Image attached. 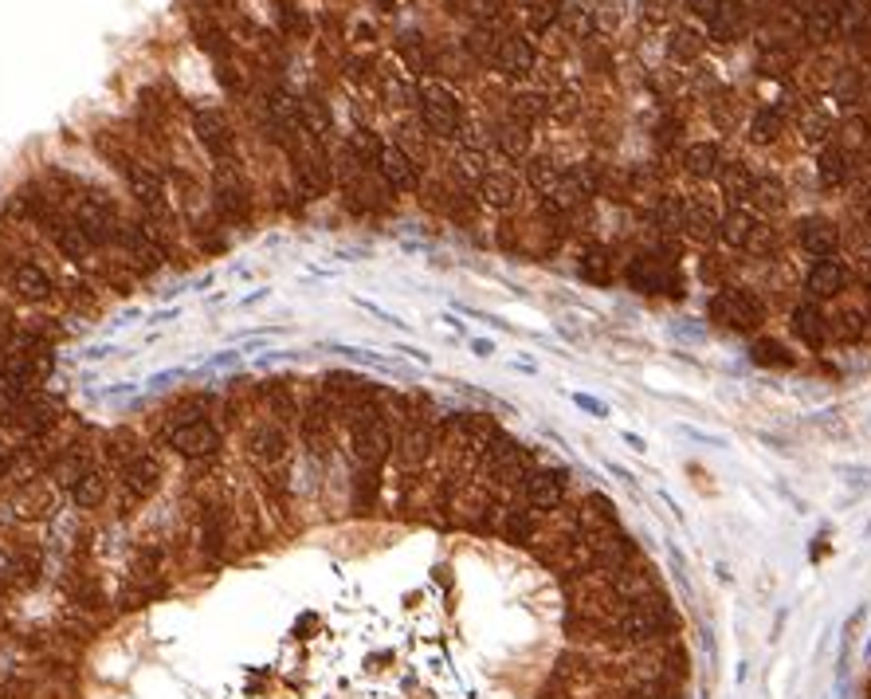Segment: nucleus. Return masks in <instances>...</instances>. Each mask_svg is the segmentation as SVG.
I'll list each match as a JSON object with an SVG mask.
<instances>
[{
	"instance_id": "54",
	"label": "nucleus",
	"mask_w": 871,
	"mask_h": 699,
	"mask_svg": "<svg viewBox=\"0 0 871 699\" xmlns=\"http://www.w3.org/2000/svg\"><path fill=\"white\" fill-rule=\"evenodd\" d=\"M770 248H773V233L765 225H758L754 236H750V244H746V252H750V256H765Z\"/></svg>"
},
{
	"instance_id": "44",
	"label": "nucleus",
	"mask_w": 871,
	"mask_h": 699,
	"mask_svg": "<svg viewBox=\"0 0 871 699\" xmlns=\"http://www.w3.org/2000/svg\"><path fill=\"white\" fill-rule=\"evenodd\" d=\"M750 358H754V366H765V370H789L793 366V354H789L781 342L773 338H758L754 346H750Z\"/></svg>"
},
{
	"instance_id": "16",
	"label": "nucleus",
	"mask_w": 871,
	"mask_h": 699,
	"mask_svg": "<svg viewBox=\"0 0 871 699\" xmlns=\"http://www.w3.org/2000/svg\"><path fill=\"white\" fill-rule=\"evenodd\" d=\"M475 197H479V205L498 208V213H511V208L518 205L515 174H506V169H487V177L475 185Z\"/></svg>"
},
{
	"instance_id": "45",
	"label": "nucleus",
	"mask_w": 871,
	"mask_h": 699,
	"mask_svg": "<svg viewBox=\"0 0 871 699\" xmlns=\"http://www.w3.org/2000/svg\"><path fill=\"white\" fill-rule=\"evenodd\" d=\"M452 169H456V177L464 185H479L483 177H487V154L483 150H459L456 161H452Z\"/></svg>"
},
{
	"instance_id": "18",
	"label": "nucleus",
	"mask_w": 871,
	"mask_h": 699,
	"mask_svg": "<svg viewBox=\"0 0 871 699\" xmlns=\"http://www.w3.org/2000/svg\"><path fill=\"white\" fill-rule=\"evenodd\" d=\"M754 185H758V174L746 166V161H722L719 189H722V197L731 200V208H746L750 197H754Z\"/></svg>"
},
{
	"instance_id": "2",
	"label": "nucleus",
	"mask_w": 871,
	"mask_h": 699,
	"mask_svg": "<svg viewBox=\"0 0 871 699\" xmlns=\"http://www.w3.org/2000/svg\"><path fill=\"white\" fill-rule=\"evenodd\" d=\"M416 118L424 122V130L432 138H441V142H456L459 138V126H464V102L459 95L452 91L448 83L441 79H428V83L416 87Z\"/></svg>"
},
{
	"instance_id": "55",
	"label": "nucleus",
	"mask_w": 871,
	"mask_h": 699,
	"mask_svg": "<svg viewBox=\"0 0 871 699\" xmlns=\"http://www.w3.org/2000/svg\"><path fill=\"white\" fill-rule=\"evenodd\" d=\"M683 4H687V12H691V17H699V20H711L714 12H719L722 4H726V0H683Z\"/></svg>"
},
{
	"instance_id": "13",
	"label": "nucleus",
	"mask_w": 871,
	"mask_h": 699,
	"mask_svg": "<svg viewBox=\"0 0 871 699\" xmlns=\"http://www.w3.org/2000/svg\"><path fill=\"white\" fill-rule=\"evenodd\" d=\"M848 279H852V272H848L844 259H837V256L816 259V264L809 267V275H805V292L813 295V303L837 299V295L848 292Z\"/></svg>"
},
{
	"instance_id": "47",
	"label": "nucleus",
	"mask_w": 871,
	"mask_h": 699,
	"mask_svg": "<svg viewBox=\"0 0 871 699\" xmlns=\"http://www.w3.org/2000/svg\"><path fill=\"white\" fill-rule=\"evenodd\" d=\"M711 118H714V126H722V130H734L739 126V102H734V95L722 87L719 95H711Z\"/></svg>"
},
{
	"instance_id": "1",
	"label": "nucleus",
	"mask_w": 871,
	"mask_h": 699,
	"mask_svg": "<svg viewBox=\"0 0 871 699\" xmlns=\"http://www.w3.org/2000/svg\"><path fill=\"white\" fill-rule=\"evenodd\" d=\"M672 624H675V613H672V606H667V598L647 593V598L632 601V606H624L621 613H616V621L608 624V633H616L621 644H647V641H656V637H664Z\"/></svg>"
},
{
	"instance_id": "49",
	"label": "nucleus",
	"mask_w": 871,
	"mask_h": 699,
	"mask_svg": "<svg viewBox=\"0 0 871 699\" xmlns=\"http://www.w3.org/2000/svg\"><path fill=\"white\" fill-rule=\"evenodd\" d=\"M683 76H687V87L695 95H706V99H711V95L722 91V83L711 76V67H706V71H703V67H699V71H683Z\"/></svg>"
},
{
	"instance_id": "3",
	"label": "nucleus",
	"mask_w": 871,
	"mask_h": 699,
	"mask_svg": "<svg viewBox=\"0 0 871 699\" xmlns=\"http://www.w3.org/2000/svg\"><path fill=\"white\" fill-rule=\"evenodd\" d=\"M166 441L174 444L181 456L189 460H208L220 452V429L212 425L205 416V408H200V401H192V405L177 408L174 416H169V425H166Z\"/></svg>"
},
{
	"instance_id": "52",
	"label": "nucleus",
	"mask_w": 871,
	"mask_h": 699,
	"mask_svg": "<svg viewBox=\"0 0 871 699\" xmlns=\"http://www.w3.org/2000/svg\"><path fill=\"white\" fill-rule=\"evenodd\" d=\"M672 4L675 0H640V17L652 20V24H664L672 17Z\"/></svg>"
},
{
	"instance_id": "50",
	"label": "nucleus",
	"mask_w": 871,
	"mask_h": 699,
	"mask_svg": "<svg viewBox=\"0 0 871 699\" xmlns=\"http://www.w3.org/2000/svg\"><path fill=\"white\" fill-rule=\"evenodd\" d=\"M739 4L750 17V24H762V20H770L781 9V0H739Z\"/></svg>"
},
{
	"instance_id": "48",
	"label": "nucleus",
	"mask_w": 871,
	"mask_h": 699,
	"mask_svg": "<svg viewBox=\"0 0 871 699\" xmlns=\"http://www.w3.org/2000/svg\"><path fill=\"white\" fill-rule=\"evenodd\" d=\"M459 12H467L475 24H491V20H498L506 12V0H464Z\"/></svg>"
},
{
	"instance_id": "37",
	"label": "nucleus",
	"mask_w": 871,
	"mask_h": 699,
	"mask_svg": "<svg viewBox=\"0 0 871 699\" xmlns=\"http://www.w3.org/2000/svg\"><path fill=\"white\" fill-rule=\"evenodd\" d=\"M750 205H754L758 213H765V217H778L781 208L789 205V193H785V185H781V177H773V174L770 177H758Z\"/></svg>"
},
{
	"instance_id": "30",
	"label": "nucleus",
	"mask_w": 871,
	"mask_h": 699,
	"mask_svg": "<svg viewBox=\"0 0 871 699\" xmlns=\"http://www.w3.org/2000/svg\"><path fill=\"white\" fill-rule=\"evenodd\" d=\"M683 169H687L691 177H699V181H711V177H719L722 169V150L719 142H695L683 150Z\"/></svg>"
},
{
	"instance_id": "60",
	"label": "nucleus",
	"mask_w": 871,
	"mask_h": 699,
	"mask_svg": "<svg viewBox=\"0 0 871 699\" xmlns=\"http://www.w3.org/2000/svg\"><path fill=\"white\" fill-rule=\"evenodd\" d=\"M863 228H868V236H871V205H868V217H863Z\"/></svg>"
},
{
	"instance_id": "5",
	"label": "nucleus",
	"mask_w": 871,
	"mask_h": 699,
	"mask_svg": "<svg viewBox=\"0 0 871 699\" xmlns=\"http://www.w3.org/2000/svg\"><path fill=\"white\" fill-rule=\"evenodd\" d=\"M711 318L739 334H750L765 323V303L750 287H726L711 299Z\"/></svg>"
},
{
	"instance_id": "11",
	"label": "nucleus",
	"mask_w": 871,
	"mask_h": 699,
	"mask_svg": "<svg viewBox=\"0 0 871 699\" xmlns=\"http://www.w3.org/2000/svg\"><path fill=\"white\" fill-rule=\"evenodd\" d=\"M393 449H397L405 467H420L432 456V449H436V429H432L428 416H408L405 429H400V441Z\"/></svg>"
},
{
	"instance_id": "19",
	"label": "nucleus",
	"mask_w": 871,
	"mask_h": 699,
	"mask_svg": "<svg viewBox=\"0 0 871 699\" xmlns=\"http://www.w3.org/2000/svg\"><path fill=\"white\" fill-rule=\"evenodd\" d=\"M852 158L855 154H848L837 142L821 146V154H816V181H821V189H844L848 177H852Z\"/></svg>"
},
{
	"instance_id": "34",
	"label": "nucleus",
	"mask_w": 871,
	"mask_h": 699,
	"mask_svg": "<svg viewBox=\"0 0 871 699\" xmlns=\"http://www.w3.org/2000/svg\"><path fill=\"white\" fill-rule=\"evenodd\" d=\"M796 130H801V138H805L809 146H829L832 134H837V126H832L829 110L809 107L805 115H796Z\"/></svg>"
},
{
	"instance_id": "38",
	"label": "nucleus",
	"mask_w": 871,
	"mask_h": 699,
	"mask_svg": "<svg viewBox=\"0 0 871 699\" xmlns=\"http://www.w3.org/2000/svg\"><path fill=\"white\" fill-rule=\"evenodd\" d=\"M550 95L546 91H515L511 95V118L515 122H526V126H534L538 118H546L550 115Z\"/></svg>"
},
{
	"instance_id": "40",
	"label": "nucleus",
	"mask_w": 871,
	"mask_h": 699,
	"mask_svg": "<svg viewBox=\"0 0 871 699\" xmlns=\"http://www.w3.org/2000/svg\"><path fill=\"white\" fill-rule=\"evenodd\" d=\"M837 146H844L848 154H863V146L871 142V122L863 115H848L844 122L837 126Z\"/></svg>"
},
{
	"instance_id": "29",
	"label": "nucleus",
	"mask_w": 871,
	"mask_h": 699,
	"mask_svg": "<svg viewBox=\"0 0 871 699\" xmlns=\"http://www.w3.org/2000/svg\"><path fill=\"white\" fill-rule=\"evenodd\" d=\"M397 56L405 59L413 76H436V51L428 48V40H424V36L405 32L397 40Z\"/></svg>"
},
{
	"instance_id": "10",
	"label": "nucleus",
	"mask_w": 871,
	"mask_h": 699,
	"mask_svg": "<svg viewBox=\"0 0 871 699\" xmlns=\"http://www.w3.org/2000/svg\"><path fill=\"white\" fill-rule=\"evenodd\" d=\"M719 220H722V205L711 193H691L683 197V228H687L695 240H719Z\"/></svg>"
},
{
	"instance_id": "27",
	"label": "nucleus",
	"mask_w": 871,
	"mask_h": 699,
	"mask_svg": "<svg viewBox=\"0 0 871 699\" xmlns=\"http://www.w3.org/2000/svg\"><path fill=\"white\" fill-rule=\"evenodd\" d=\"M863 95H868V76H863L860 67H840L837 79H832V99H837L848 115H855Z\"/></svg>"
},
{
	"instance_id": "24",
	"label": "nucleus",
	"mask_w": 871,
	"mask_h": 699,
	"mask_svg": "<svg viewBox=\"0 0 871 699\" xmlns=\"http://www.w3.org/2000/svg\"><path fill=\"white\" fill-rule=\"evenodd\" d=\"M503 24L498 20H491V24H472V32H467L464 40V51L475 59V63H491L495 67V56H498V43H503Z\"/></svg>"
},
{
	"instance_id": "58",
	"label": "nucleus",
	"mask_w": 871,
	"mask_h": 699,
	"mask_svg": "<svg viewBox=\"0 0 871 699\" xmlns=\"http://www.w3.org/2000/svg\"><path fill=\"white\" fill-rule=\"evenodd\" d=\"M624 441H628V444H632V449H636V452H644V441H640V436H632V433H624Z\"/></svg>"
},
{
	"instance_id": "8",
	"label": "nucleus",
	"mask_w": 871,
	"mask_h": 699,
	"mask_svg": "<svg viewBox=\"0 0 871 699\" xmlns=\"http://www.w3.org/2000/svg\"><path fill=\"white\" fill-rule=\"evenodd\" d=\"M523 500L531 511H557L565 500V472L557 467H534L531 475L523 480Z\"/></svg>"
},
{
	"instance_id": "23",
	"label": "nucleus",
	"mask_w": 871,
	"mask_h": 699,
	"mask_svg": "<svg viewBox=\"0 0 871 699\" xmlns=\"http://www.w3.org/2000/svg\"><path fill=\"white\" fill-rule=\"evenodd\" d=\"M796 56H801V48H793V43H762V51H758V76L789 79L796 71Z\"/></svg>"
},
{
	"instance_id": "4",
	"label": "nucleus",
	"mask_w": 871,
	"mask_h": 699,
	"mask_svg": "<svg viewBox=\"0 0 871 699\" xmlns=\"http://www.w3.org/2000/svg\"><path fill=\"white\" fill-rule=\"evenodd\" d=\"M212 205L216 217L228 220V225H248L251 220V193L240 161H225V166L212 169Z\"/></svg>"
},
{
	"instance_id": "17",
	"label": "nucleus",
	"mask_w": 871,
	"mask_h": 699,
	"mask_svg": "<svg viewBox=\"0 0 871 699\" xmlns=\"http://www.w3.org/2000/svg\"><path fill=\"white\" fill-rule=\"evenodd\" d=\"M801 32H805V40L813 43V48H829V43L844 32V28H840V9L832 0H821L816 9H809L805 17H801Z\"/></svg>"
},
{
	"instance_id": "32",
	"label": "nucleus",
	"mask_w": 871,
	"mask_h": 699,
	"mask_svg": "<svg viewBox=\"0 0 871 699\" xmlns=\"http://www.w3.org/2000/svg\"><path fill=\"white\" fill-rule=\"evenodd\" d=\"M393 146H400V150L408 154V158L420 166L424 158H428V130H424V122L416 115L400 118L397 122V138H393Z\"/></svg>"
},
{
	"instance_id": "33",
	"label": "nucleus",
	"mask_w": 871,
	"mask_h": 699,
	"mask_svg": "<svg viewBox=\"0 0 871 699\" xmlns=\"http://www.w3.org/2000/svg\"><path fill=\"white\" fill-rule=\"evenodd\" d=\"M498 531H503V539H511V542H531L534 534H538V511H531L526 503L523 508H503Z\"/></svg>"
},
{
	"instance_id": "6",
	"label": "nucleus",
	"mask_w": 871,
	"mask_h": 699,
	"mask_svg": "<svg viewBox=\"0 0 871 699\" xmlns=\"http://www.w3.org/2000/svg\"><path fill=\"white\" fill-rule=\"evenodd\" d=\"M192 134H197L200 150L212 158V166H225V161H240L236 158V134L228 122L225 110L216 107H197L192 110Z\"/></svg>"
},
{
	"instance_id": "41",
	"label": "nucleus",
	"mask_w": 871,
	"mask_h": 699,
	"mask_svg": "<svg viewBox=\"0 0 871 699\" xmlns=\"http://www.w3.org/2000/svg\"><path fill=\"white\" fill-rule=\"evenodd\" d=\"M557 177H562V166H557L550 154H538V158L526 161V181H531V189L542 193V197H550V193H554Z\"/></svg>"
},
{
	"instance_id": "46",
	"label": "nucleus",
	"mask_w": 871,
	"mask_h": 699,
	"mask_svg": "<svg viewBox=\"0 0 871 699\" xmlns=\"http://www.w3.org/2000/svg\"><path fill=\"white\" fill-rule=\"evenodd\" d=\"M557 12H562L557 0H526V24H531V32L546 36L557 24Z\"/></svg>"
},
{
	"instance_id": "25",
	"label": "nucleus",
	"mask_w": 871,
	"mask_h": 699,
	"mask_svg": "<svg viewBox=\"0 0 871 699\" xmlns=\"http://www.w3.org/2000/svg\"><path fill=\"white\" fill-rule=\"evenodd\" d=\"M754 228H758V217L750 208H731V213H722V220H719V240L726 244V248L746 252Z\"/></svg>"
},
{
	"instance_id": "53",
	"label": "nucleus",
	"mask_w": 871,
	"mask_h": 699,
	"mask_svg": "<svg viewBox=\"0 0 871 699\" xmlns=\"http://www.w3.org/2000/svg\"><path fill=\"white\" fill-rule=\"evenodd\" d=\"M699 275H703V279H706L711 287H722V279H726V267H722L719 256H706L703 267H699Z\"/></svg>"
},
{
	"instance_id": "26",
	"label": "nucleus",
	"mask_w": 871,
	"mask_h": 699,
	"mask_svg": "<svg viewBox=\"0 0 871 699\" xmlns=\"http://www.w3.org/2000/svg\"><path fill=\"white\" fill-rule=\"evenodd\" d=\"M251 460H256L259 467H275V464H283V456H287V436H283V429H275V425H264V429H256L251 433Z\"/></svg>"
},
{
	"instance_id": "43",
	"label": "nucleus",
	"mask_w": 871,
	"mask_h": 699,
	"mask_svg": "<svg viewBox=\"0 0 871 699\" xmlns=\"http://www.w3.org/2000/svg\"><path fill=\"white\" fill-rule=\"evenodd\" d=\"M557 24H562L573 40H590V36L597 32V24H593V9H581V4H562Z\"/></svg>"
},
{
	"instance_id": "21",
	"label": "nucleus",
	"mask_w": 871,
	"mask_h": 699,
	"mask_svg": "<svg viewBox=\"0 0 871 699\" xmlns=\"http://www.w3.org/2000/svg\"><path fill=\"white\" fill-rule=\"evenodd\" d=\"M750 17L742 12V4L739 0H726L719 12H714L711 20H706V36H711L714 43H734V40H742V36L750 32Z\"/></svg>"
},
{
	"instance_id": "22",
	"label": "nucleus",
	"mask_w": 871,
	"mask_h": 699,
	"mask_svg": "<svg viewBox=\"0 0 871 699\" xmlns=\"http://www.w3.org/2000/svg\"><path fill=\"white\" fill-rule=\"evenodd\" d=\"M793 334L805 346H813V350H821L824 342H829V315L821 311V303H796L793 307Z\"/></svg>"
},
{
	"instance_id": "57",
	"label": "nucleus",
	"mask_w": 871,
	"mask_h": 699,
	"mask_svg": "<svg viewBox=\"0 0 871 699\" xmlns=\"http://www.w3.org/2000/svg\"><path fill=\"white\" fill-rule=\"evenodd\" d=\"M624 699H667V696L660 688H636V691H628Z\"/></svg>"
},
{
	"instance_id": "20",
	"label": "nucleus",
	"mask_w": 871,
	"mask_h": 699,
	"mask_svg": "<svg viewBox=\"0 0 871 699\" xmlns=\"http://www.w3.org/2000/svg\"><path fill=\"white\" fill-rule=\"evenodd\" d=\"M491 142H495V150L503 154V158L511 161H523L531 158V146H534V134L526 122H515V118H503V122L491 130Z\"/></svg>"
},
{
	"instance_id": "9",
	"label": "nucleus",
	"mask_w": 871,
	"mask_h": 699,
	"mask_svg": "<svg viewBox=\"0 0 871 699\" xmlns=\"http://www.w3.org/2000/svg\"><path fill=\"white\" fill-rule=\"evenodd\" d=\"M161 483V464L154 456H130L122 464V508L126 503H146Z\"/></svg>"
},
{
	"instance_id": "42",
	"label": "nucleus",
	"mask_w": 871,
	"mask_h": 699,
	"mask_svg": "<svg viewBox=\"0 0 871 699\" xmlns=\"http://www.w3.org/2000/svg\"><path fill=\"white\" fill-rule=\"evenodd\" d=\"M656 228L664 236H675V233H683V197L680 193H664V197L656 200Z\"/></svg>"
},
{
	"instance_id": "14",
	"label": "nucleus",
	"mask_w": 871,
	"mask_h": 699,
	"mask_svg": "<svg viewBox=\"0 0 871 699\" xmlns=\"http://www.w3.org/2000/svg\"><path fill=\"white\" fill-rule=\"evenodd\" d=\"M840 240H844V236H840V225L829 217H809L796 225V244H801V252H809V256H816V259L837 256Z\"/></svg>"
},
{
	"instance_id": "28",
	"label": "nucleus",
	"mask_w": 871,
	"mask_h": 699,
	"mask_svg": "<svg viewBox=\"0 0 871 699\" xmlns=\"http://www.w3.org/2000/svg\"><path fill=\"white\" fill-rule=\"evenodd\" d=\"M12 292L20 295V299H32V303H43L51 299V279L48 272H43L40 264H17V272H12Z\"/></svg>"
},
{
	"instance_id": "59",
	"label": "nucleus",
	"mask_w": 871,
	"mask_h": 699,
	"mask_svg": "<svg viewBox=\"0 0 871 699\" xmlns=\"http://www.w3.org/2000/svg\"><path fill=\"white\" fill-rule=\"evenodd\" d=\"M4 467H9V452L0 449V472H4Z\"/></svg>"
},
{
	"instance_id": "36",
	"label": "nucleus",
	"mask_w": 871,
	"mask_h": 699,
	"mask_svg": "<svg viewBox=\"0 0 871 699\" xmlns=\"http://www.w3.org/2000/svg\"><path fill=\"white\" fill-rule=\"evenodd\" d=\"M699 56H703V36L687 24H675L672 32H667V59H675V63H695Z\"/></svg>"
},
{
	"instance_id": "56",
	"label": "nucleus",
	"mask_w": 871,
	"mask_h": 699,
	"mask_svg": "<svg viewBox=\"0 0 871 699\" xmlns=\"http://www.w3.org/2000/svg\"><path fill=\"white\" fill-rule=\"evenodd\" d=\"M573 401H577V405H581V408H590V413H593V416H605V413H608V408H605V405H601V401H597V397H585V393H577V397H573Z\"/></svg>"
},
{
	"instance_id": "35",
	"label": "nucleus",
	"mask_w": 871,
	"mask_h": 699,
	"mask_svg": "<svg viewBox=\"0 0 871 699\" xmlns=\"http://www.w3.org/2000/svg\"><path fill=\"white\" fill-rule=\"evenodd\" d=\"M781 130H785V110L781 107H762L750 118V142L758 146H773L781 138Z\"/></svg>"
},
{
	"instance_id": "12",
	"label": "nucleus",
	"mask_w": 871,
	"mask_h": 699,
	"mask_svg": "<svg viewBox=\"0 0 871 699\" xmlns=\"http://www.w3.org/2000/svg\"><path fill=\"white\" fill-rule=\"evenodd\" d=\"M377 174H382V181L389 185L393 193H416L420 189V166H416V161L393 142H385L382 158H377Z\"/></svg>"
},
{
	"instance_id": "31",
	"label": "nucleus",
	"mask_w": 871,
	"mask_h": 699,
	"mask_svg": "<svg viewBox=\"0 0 871 699\" xmlns=\"http://www.w3.org/2000/svg\"><path fill=\"white\" fill-rule=\"evenodd\" d=\"M581 279L585 284H597V287H605V284H613V252L605 248V244H590V248L581 252Z\"/></svg>"
},
{
	"instance_id": "15",
	"label": "nucleus",
	"mask_w": 871,
	"mask_h": 699,
	"mask_svg": "<svg viewBox=\"0 0 871 699\" xmlns=\"http://www.w3.org/2000/svg\"><path fill=\"white\" fill-rule=\"evenodd\" d=\"M534 43L526 40L523 32H506L503 43H498V56H495V67L503 71L506 79H526L534 71Z\"/></svg>"
},
{
	"instance_id": "7",
	"label": "nucleus",
	"mask_w": 871,
	"mask_h": 699,
	"mask_svg": "<svg viewBox=\"0 0 871 699\" xmlns=\"http://www.w3.org/2000/svg\"><path fill=\"white\" fill-rule=\"evenodd\" d=\"M628 284L636 292H647V295H683V284H680V272L672 267V259L664 256H636L628 264Z\"/></svg>"
},
{
	"instance_id": "39",
	"label": "nucleus",
	"mask_w": 871,
	"mask_h": 699,
	"mask_svg": "<svg viewBox=\"0 0 871 699\" xmlns=\"http://www.w3.org/2000/svg\"><path fill=\"white\" fill-rule=\"evenodd\" d=\"M102 495H107V475H102V467H87L83 475H79L76 483H71V500L79 503V508H99Z\"/></svg>"
},
{
	"instance_id": "51",
	"label": "nucleus",
	"mask_w": 871,
	"mask_h": 699,
	"mask_svg": "<svg viewBox=\"0 0 871 699\" xmlns=\"http://www.w3.org/2000/svg\"><path fill=\"white\" fill-rule=\"evenodd\" d=\"M652 87H656L660 95H675L687 87V76H683V71H652Z\"/></svg>"
}]
</instances>
